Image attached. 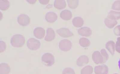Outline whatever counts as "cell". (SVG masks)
Here are the masks:
<instances>
[{
  "label": "cell",
  "instance_id": "obj_1",
  "mask_svg": "<svg viewBox=\"0 0 120 74\" xmlns=\"http://www.w3.org/2000/svg\"><path fill=\"white\" fill-rule=\"evenodd\" d=\"M25 43V39L24 36L20 34L13 35L11 40V45L14 47H21Z\"/></svg>",
  "mask_w": 120,
  "mask_h": 74
},
{
  "label": "cell",
  "instance_id": "obj_2",
  "mask_svg": "<svg viewBox=\"0 0 120 74\" xmlns=\"http://www.w3.org/2000/svg\"><path fill=\"white\" fill-rule=\"evenodd\" d=\"M41 60L45 65L50 67L54 64L55 60L53 55L50 53H46L42 56Z\"/></svg>",
  "mask_w": 120,
  "mask_h": 74
},
{
  "label": "cell",
  "instance_id": "obj_3",
  "mask_svg": "<svg viewBox=\"0 0 120 74\" xmlns=\"http://www.w3.org/2000/svg\"><path fill=\"white\" fill-rule=\"evenodd\" d=\"M27 46L30 50L36 51L40 48L41 43L39 40L34 38L29 39L27 42Z\"/></svg>",
  "mask_w": 120,
  "mask_h": 74
},
{
  "label": "cell",
  "instance_id": "obj_4",
  "mask_svg": "<svg viewBox=\"0 0 120 74\" xmlns=\"http://www.w3.org/2000/svg\"><path fill=\"white\" fill-rule=\"evenodd\" d=\"M59 46L62 51L67 52L71 49L72 44L70 41L68 39H63L60 42Z\"/></svg>",
  "mask_w": 120,
  "mask_h": 74
},
{
  "label": "cell",
  "instance_id": "obj_5",
  "mask_svg": "<svg viewBox=\"0 0 120 74\" xmlns=\"http://www.w3.org/2000/svg\"><path fill=\"white\" fill-rule=\"evenodd\" d=\"M18 22L20 25L22 26H26L30 23V17L25 14H22L18 17Z\"/></svg>",
  "mask_w": 120,
  "mask_h": 74
},
{
  "label": "cell",
  "instance_id": "obj_6",
  "mask_svg": "<svg viewBox=\"0 0 120 74\" xmlns=\"http://www.w3.org/2000/svg\"><path fill=\"white\" fill-rule=\"evenodd\" d=\"M109 72V67L105 65H97L94 68V72L96 74H108Z\"/></svg>",
  "mask_w": 120,
  "mask_h": 74
},
{
  "label": "cell",
  "instance_id": "obj_7",
  "mask_svg": "<svg viewBox=\"0 0 120 74\" xmlns=\"http://www.w3.org/2000/svg\"><path fill=\"white\" fill-rule=\"evenodd\" d=\"M56 32L60 36L64 38H68L73 35L72 32L69 29L66 28H61L56 30Z\"/></svg>",
  "mask_w": 120,
  "mask_h": 74
},
{
  "label": "cell",
  "instance_id": "obj_8",
  "mask_svg": "<svg viewBox=\"0 0 120 74\" xmlns=\"http://www.w3.org/2000/svg\"><path fill=\"white\" fill-rule=\"evenodd\" d=\"M92 58L94 63L97 65L103 64V59L99 51H94L92 55Z\"/></svg>",
  "mask_w": 120,
  "mask_h": 74
},
{
  "label": "cell",
  "instance_id": "obj_9",
  "mask_svg": "<svg viewBox=\"0 0 120 74\" xmlns=\"http://www.w3.org/2000/svg\"><path fill=\"white\" fill-rule=\"evenodd\" d=\"M89 62V58L87 56L83 55L81 56L77 60L76 64L79 67H82L86 65Z\"/></svg>",
  "mask_w": 120,
  "mask_h": 74
},
{
  "label": "cell",
  "instance_id": "obj_10",
  "mask_svg": "<svg viewBox=\"0 0 120 74\" xmlns=\"http://www.w3.org/2000/svg\"><path fill=\"white\" fill-rule=\"evenodd\" d=\"M34 34L36 38L39 39H42L45 36V30L41 27L36 28L34 29Z\"/></svg>",
  "mask_w": 120,
  "mask_h": 74
},
{
  "label": "cell",
  "instance_id": "obj_11",
  "mask_svg": "<svg viewBox=\"0 0 120 74\" xmlns=\"http://www.w3.org/2000/svg\"><path fill=\"white\" fill-rule=\"evenodd\" d=\"M78 33L81 36L89 37L91 35L92 31L89 28L85 27L81 28L78 30Z\"/></svg>",
  "mask_w": 120,
  "mask_h": 74
},
{
  "label": "cell",
  "instance_id": "obj_12",
  "mask_svg": "<svg viewBox=\"0 0 120 74\" xmlns=\"http://www.w3.org/2000/svg\"><path fill=\"white\" fill-rule=\"evenodd\" d=\"M46 34V35L45 38V40L46 41L51 42L55 38V32L53 29L51 28H49L47 29Z\"/></svg>",
  "mask_w": 120,
  "mask_h": 74
},
{
  "label": "cell",
  "instance_id": "obj_13",
  "mask_svg": "<svg viewBox=\"0 0 120 74\" xmlns=\"http://www.w3.org/2000/svg\"><path fill=\"white\" fill-rule=\"evenodd\" d=\"M57 18V15L56 14L52 11L47 13L45 16V19L47 22L50 23H53L55 22Z\"/></svg>",
  "mask_w": 120,
  "mask_h": 74
},
{
  "label": "cell",
  "instance_id": "obj_14",
  "mask_svg": "<svg viewBox=\"0 0 120 74\" xmlns=\"http://www.w3.org/2000/svg\"><path fill=\"white\" fill-rule=\"evenodd\" d=\"M72 16L71 12L68 10H65L61 12L60 15V18L65 20H70L72 18Z\"/></svg>",
  "mask_w": 120,
  "mask_h": 74
},
{
  "label": "cell",
  "instance_id": "obj_15",
  "mask_svg": "<svg viewBox=\"0 0 120 74\" xmlns=\"http://www.w3.org/2000/svg\"><path fill=\"white\" fill-rule=\"evenodd\" d=\"M11 70L9 65L5 63L0 64V74H9Z\"/></svg>",
  "mask_w": 120,
  "mask_h": 74
},
{
  "label": "cell",
  "instance_id": "obj_16",
  "mask_svg": "<svg viewBox=\"0 0 120 74\" xmlns=\"http://www.w3.org/2000/svg\"><path fill=\"white\" fill-rule=\"evenodd\" d=\"M107 18L110 20H116L120 19V11H111L107 16Z\"/></svg>",
  "mask_w": 120,
  "mask_h": 74
},
{
  "label": "cell",
  "instance_id": "obj_17",
  "mask_svg": "<svg viewBox=\"0 0 120 74\" xmlns=\"http://www.w3.org/2000/svg\"><path fill=\"white\" fill-rule=\"evenodd\" d=\"M106 49L112 55H114L115 51V44L112 41H109L106 44Z\"/></svg>",
  "mask_w": 120,
  "mask_h": 74
},
{
  "label": "cell",
  "instance_id": "obj_18",
  "mask_svg": "<svg viewBox=\"0 0 120 74\" xmlns=\"http://www.w3.org/2000/svg\"><path fill=\"white\" fill-rule=\"evenodd\" d=\"M72 23L74 26L75 27H81L84 24V20L81 17H76L73 20Z\"/></svg>",
  "mask_w": 120,
  "mask_h": 74
},
{
  "label": "cell",
  "instance_id": "obj_19",
  "mask_svg": "<svg viewBox=\"0 0 120 74\" xmlns=\"http://www.w3.org/2000/svg\"><path fill=\"white\" fill-rule=\"evenodd\" d=\"M55 7L58 9H62L66 7V4L65 0H56L55 1L54 4Z\"/></svg>",
  "mask_w": 120,
  "mask_h": 74
},
{
  "label": "cell",
  "instance_id": "obj_20",
  "mask_svg": "<svg viewBox=\"0 0 120 74\" xmlns=\"http://www.w3.org/2000/svg\"><path fill=\"white\" fill-rule=\"evenodd\" d=\"M104 22L105 25L109 28H112L118 23L116 20H110L108 18L105 19Z\"/></svg>",
  "mask_w": 120,
  "mask_h": 74
},
{
  "label": "cell",
  "instance_id": "obj_21",
  "mask_svg": "<svg viewBox=\"0 0 120 74\" xmlns=\"http://www.w3.org/2000/svg\"><path fill=\"white\" fill-rule=\"evenodd\" d=\"M10 6V3L8 0H0V9L2 11H6Z\"/></svg>",
  "mask_w": 120,
  "mask_h": 74
},
{
  "label": "cell",
  "instance_id": "obj_22",
  "mask_svg": "<svg viewBox=\"0 0 120 74\" xmlns=\"http://www.w3.org/2000/svg\"><path fill=\"white\" fill-rule=\"evenodd\" d=\"M79 44L81 47L86 48L90 46V42L88 39L85 38H81L79 39Z\"/></svg>",
  "mask_w": 120,
  "mask_h": 74
},
{
  "label": "cell",
  "instance_id": "obj_23",
  "mask_svg": "<svg viewBox=\"0 0 120 74\" xmlns=\"http://www.w3.org/2000/svg\"><path fill=\"white\" fill-rule=\"evenodd\" d=\"M94 69L90 65H87L83 67L81 70V74H92L93 72Z\"/></svg>",
  "mask_w": 120,
  "mask_h": 74
},
{
  "label": "cell",
  "instance_id": "obj_24",
  "mask_svg": "<svg viewBox=\"0 0 120 74\" xmlns=\"http://www.w3.org/2000/svg\"><path fill=\"white\" fill-rule=\"evenodd\" d=\"M67 2L68 6L71 9H75L79 6V0H67Z\"/></svg>",
  "mask_w": 120,
  "mask_h": 74
},
{
  "label": "cell",
  "instance_id": "obj_25",
  "mask_svg": "<svg viewBox=\"0 0 120 74\" xmlns=\"http://www.w3.org/2000/svg\"><path fill=\"white\" fill-rule=\"evenodd\" d=\"M101 53L103 59V64L107 62L109 59V55L106 51L104 49H102L101 50Z\"/></svg>",
  "mask_w": 120,
  "mask_h": 74
},
{
  "label": "cell",
  "instance_id": "obj_26",
  "mask_svg": "<svg viewBox=\"0 0 120 74\" xmlns=\"http://www.w3.org/2000/svg\"><path fill=\"white\" fill-rule=\"evenodd\" d=\"M112 9L116 11H120V0H117L112 4Z\"/></svg>",
  "mask_w": 120,
  "mask_h": 74
},
{
  "label": "cell",
  "instance_id": "obj_27",
  "mask_svg": "<svg viewBox=\"0 0 120 74\" xmlns=\"http://www.w3.org/2000/svg\"><path fill=\"white\" fill-rule=\"evenodd\" d=\"M62 74H75V70L71 67H66L64 69Z\"/></svg>",
  "mask_w": 120,
  "mask_h": 74
},
{
  "label": "cell",
  "instance_id": "obj_28",
  "mask_svg": "<svg viewBox=\"0 0 120 74\" xmlns=\"http://www.w3.org/2000/svg\"><path fill=\"white\" fill-rule=\"evenodd\" d=\"M6 45L4 41H0V53L4 52L6 50Z\"/></svg>",
  "mask_w": 120,
  "mask_h": 74
},
{
  "label": "cell",
  "instance_id": "obj_29",
  "mask_svg": "<svg viewBox=\"0 0 120 74\" xmlns=\"http://www.w3.org/2000/svg\"><path fill=\"white\" fill-rule=\"evenodd\" d=\"M115 50L117 52L120 53V37H118L115 44Z\"/></svg>",
  "mask_w": 120,
  "mask_h": 74
},
{
  "label": "cell",
  "instance_id": "obj_30",
  "mask_svg": "<svg viewBox=\"0 0 120 74\" xmlns=\"http://www.w3.org/2000/svg\"><path fill=\"white\" fill-rule=\"evenodd\" d=\"M115 35L117 36H120V25L117 26L113 30Z\"/></svg>",
  "mask_w": 120,
  "mask_h": 74
},
{
  "label": "cell",
  "instance_id": "obj_31",
  "mask_svg": "<svg viewBox=\"0 0 120 74\" xmlns=\"http://www.w3.org/2000/svg\"><path fill=\"white\" fill-rule=\"evenodd\" d=\"M39 2L42 5H45L49 3V0H39Z\"/></svg>",
  "mask_w": 120,
  "mask_h": 74
},
{
  "label": "cell",
  "instance_id": "obj_32",
  "mask_svg": "<svg viewBox=\"0 0 120 74\" xmlns=\"http://www.w3.org/2000/svg\"><path fill=\"white\" fill-rule=\"evenodd\" d=\"M27 1L30 4H34L36 3V0H27Z\"/></svg>",
  "mask_w": 120,
  "mask_h": 74
},
{
  "label": "cell",
  "instance_id": "obj_33",
  "mask_svg": "<svg viewBox=\"0 0 120 74\" xmlns=\"http://www.w3.org/2000/svg\"><path fill=\"white\" fill-rule=\"evenodd\" d=\"M119 67L120 70V60L119 61Z\"/></svg>",
  "mask_w": 120,
  "mask_h": 74
},
{
  "label": "cell",
  "instance_id": "obj_34",
  "mask_svg": "<svg viewBox=\"0 0 120 74\" xmlns=\"http://www.w3.org/2000/svg\"><path fill=\"white\" fill-rule=\"evenodd\" d=\"M117 74V73H115V74Z\"/></svg>",
  "mask_w": 120,
  "mask_h": 74
}]
</instances>
